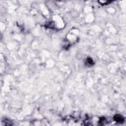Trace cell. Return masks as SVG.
I'll return each mask as SVG.
<instances>
[{
	"instance_id": "obj_1",
	"label": "cell",
	"mask_w": 126,
	"mask_h": 126,
	"mask_svg": "<svg viewBox=\"0 0 126 126\" xmlns=\"http://www.w3.org/2000/svg\"><path fill=\"white\" fill-rule=\"evenodd\" d=\"M112 119H113L117 124H123V123L125 122V117H124L123 115H121V114H115V115H113Z\"/></svg>"
},
{
	"instance_id": "obj_2",
	"label": "cell",
	"mask_w": 126,
	"mask_h": 126,
	"mask_svg": "<svg viewBox=\"0 0 126 126\" xmlns=\"http://www.w3.org/2000/svg\"><path fill=\"white\" fill-rule=\"evenodd\" d=\"M13 124H14V122L10 118L3 117L1 120V126H13Z\"/></svg>"
},
{
	"instance_id": "obj_3",
	"label": "cell",
	"mask_w": 126,
	"mask_h": 126,
	"mask_svg": "<svg viewBox=\"0 0 126 126\" xmlns=\"http://www.w3.org/2000/svg\"><path fill=\"white\" fill-rule=\"evenodd\" d=\"M84 63H85V65H86L87 67H92V66H94V60L92 57L88 56L87 58H85Z\"/></svg>"
},
{
	"instance_id": "obj_4",
	"label": "cell",
	"mask_w": 126,
	"mask_h": 126,
	"mask_svg": "<svg viewBox=\"0 0 126 126\" xmlns=\"http://www.w3.org/2000/svg\"><path fill=\"white\" fill-rule=\"evenodd\" d=\"M108 122H109V120H108L106 117H104V116L99 117V118H98V121H97V126H104V125H106Z\"/></svg>"
},
{
	"instance_id": "obj_5",
	"label": "cell",
	"mask_w": 126,
	"mask_h": 126,
	"mask_svg": "<svg viewBox=\"0 0 126 126\" xmlns=\"http://www.w3.org/2000/svg\"><path fill=\"white\" fill-rule=\"evenodd\" d=\"M83 125L84 126H93V123H92V121H91V119L90 118H85V120H84V122H83Z\"/></svg>"
},
{
	"instance_id": "obj_6",
	"label": "cell",
	"mask_w": 126,
	"mask_h": 126,
	"mask_svg": "<svg viewBox=\"0 0 126 126\" xmlns=\"http://www.w3.org/2000/svg\"><path fill=\"white\" fill-rule=\"evenodd\" d=\"M100 5H107V4H110L111 2L110 1H107V2H98Z\"/></svg>"
}]
</instances>
